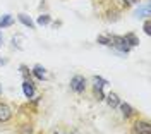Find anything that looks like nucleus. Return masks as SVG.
Instances as JSON below:
<instances>
[{
    "label": "nucleus",
    "instance_id": "nucleus-4",
    "mask_svg": "<svg viewBox=\"0 0 151 134\" xmlns=\"http://www.w3.org/2000/svg\"><path fill=\"white\" fill-rule=\"evenodd\" d=\"M119 108H120V114H122L124 119H127V120H132V119H136L137 117V110L131 105V103H127V102H120L119 103Z\"/></svg>",
    "mask_w": 151,
    "mask_h": 134
},
{
    "label": "nucleus",
    "instance_id": "nucleus-19",
    "mask_svg": "<svg viewBox=\"0 0 151 134\" xmlns=\"http://www.w3.org/2000/svg\"><path fill=\"white\" fill-rule=\"evenodd\" d=\"M142 29H144V33H146L148 36H151V24H150V17H148V19H144V26H142Z\"/></svg>",
    "mask_w": 151,
    "mask_h": 134
},
{
    "label": "nucleus",
    "instance_id": "nucleus-16",
    "mask_svg": "<svg viewBox=\"0 0 151 134\" xmlns=\"http://www.w3.org/2000/svg\"><path fill=\"white\" fill-rule=\"evenodd\" d=\"M50 22H52V17H50L47 12H45V14H40V16H38L36 26H48Z\"/></svg>",
    "mask_w": 151,
    "mask_h": 134
},
{
    "label": "nucleus",
    "instance_id": "nucleus-13",
    "mask_svg": "<svg viewBox=\"0 0 151 134\" xmlns=\"http://www.w3.org/2000/svg\"><path fill=\"white\" fill-rule=\"evenodd\" d=\"M124 40H125V43H127L131 48L137 47V45L141 43V41H139V38H137L134 33H125V35H124Z\"/></svg>",
    "mask_w": 151,
    "mask_h": 134
},
{
    "label": "nucleus",
    "instance_id": "nucleus-10",
    "mask_svg": "<svg viewBox=\"0 0 151 134\" xmlns=\"http://www.w3.org/2000/svg\"><path fill=\"white\" fill-rule=\"evenodd\" d=\"M17 19H19V22H22L26 28H29V29H36V22L29 17L28 14H24V12H21V14H17Z\"/></svg>",
    "mask_w": 151,
    "mask_h": 134
},
{
    "label": "nucleus",
    "instance_id": "nucleus-8",
    "mask_svg": "<svg viewBox=\"0 0 151 134\" xmlns=\"http://www.w3.org/2000/svg\"><path fill=\"white\" fill-rule=\"evenodd\" d=\"M31 74L36 81H45L47 79V69L41 66V64H36V66L31 69Z\"/></svg>",
    "mask_w": 151,
    "mask_h": 134
},
{
    "label": "nucleus",
    "instance_id": "nucleus-17",
    "mask_svg": "<svg viewBox=\"0 0 151 134\" xmlns=\"http://www.w3.org/2000/svg\"><path fill=\"white\" fill-rule=\"evenodd\" d=\"M96 41L100 43V45H105V47H110L112 45V40H110V35H100Z\"/></svg>",
    "mask_w": 151,
    "mask_h": 134
},
{
    "label": "nucleus",
    "instance_id": "nucleus-3",
    "mask_svg": "<svg viewBox=\"0 0 151 134\" xmlns=\"http://www.w3.org/2000/svg\"><path fill=\"white\" fill-rule=\"evenodd\" d=\"M70 89L74 91L76 95H83L86 91V86H88V81H86L84 76H81V74H76V76H72V79H70Z\"/></svg>",
    "mask_w": 151,
    "mask_h": 134
},
{
    "label": "nucleus",
    "instance_id": "nucleus-23",
    "mask_svg": "<svg viewBox=\"0 0 151 134\" xmlns=\"http://www.w3.org/2000/svg\"><path fill=\"white\" fill-rule=\"evenodd\" d=\"M0 93H2V86H0Z\"/></svg>",
    "mask_w": 151,
    "mask_h": 134
},
{
    "label": "nucleus",
    "instance_id": "nucleus-14",
    "mask_svg": "<svg viewBox=\"0 0 151 134\" xmlns=\"http://www.w3.org/2000/svg\"><path fill=\"white\" fill-rule=\"evenodd\" d=\"M106 84H108V81L103 79L101 76H93V88H96V89H103Z\"/></svg>",
    "mask_w": 151,
    "mask_h": 134
},
{
    "label": "nucleus",
    "instance_id": "nucleus-11",
    "mask_svg": "<svg viewBox=\"0 0 151 134\" xmlns=\"http://www.w3.org/2000/svg\"><path fill=\"white\" fill-rule=\"evenodd\" d=\"M134 16L137 17V19H148L151 16V10H150V4H144V5H141L139 9L134 12Z\"/></svg>",
    "mask_w": 151,
    "mask_h": 134
},
{
    "label": "nucleus",
    "instance_id": "nucleus-9",
    "mask_svg": "<svg viewBox=\"0 0 151 134\" xmlns=\"http://www.w3.org/2000/svg\"><path fill=\"white\" fill-rule=\"evenodd\" d=\"M103 102H106V105L110 107V108H119L120 98H119V95H117V93L110 91V93H106V95H105V100H103Z\"/></svg>",
    "mask_w": 151,
    "mask_h": 134
},
{
    "label": "nucleus",
    "instance_id": "nucleus-5",
    "mask_svg": "<svg viewBox=\"0 0 151 134\" xmlns=\"http://www.w3.org/2000/svg\"><path fill=\"white\" fill-rule=\"evenodd\" d=\"M12 117H14L12 108H10L7 103L0 102V124H7V122H10V120H12Z\"/></svg>",
    "mask_w": 151,
    "mask_h": 134
},
{
    "label": "nucleus",
    "instance_id": "nucleus-2",
    "mask_svg": "<svg viewBox=\"0 0 151 134\" xmlns=\"http://www.w3.org/2000/svg\"><path fill=\"white\" fill-rule=\"evenodd\" d=\"M110 40H112V45L110 47L119 53V55H127L129 52H131L132 48L125 43V40L124 36H117V35H110Z\"/></svg>",
    "mask_w": 151,
    "mask_h": 134
},
{
    "label": "nucleus",
    "instance_id": "nucleus-21",
    "mask_svg": "<svg viewBox=\"0 0 151 134\" xmlns=\"http://www.w3.org/2000/svg\"><path fill=\"white\" fill-rule=\"evenodd\" d=\"M9 62V58H0V66H5Z\"/></svg>",
    "mask_w": 151,
    "mask_h": 134
},
{
    "label": "nucleus",
    "instance_id": "nucleus-22",
    "mask_svg": "<svg viewBox=\"0 0 151 134\" xmlns=\"http://www.w3.org/2000/svg\"><path fill=\"white\" fill-rule=\"evenodd\" d=\"M0 43H2V33H0Z\"/></svg>",
    "mask_w": 151,
    "mask_h": 134
},
{
    "label": "nucleus",
    "instance_id": "nucleus-12",
    "mask_svg": "<svg viewBox=\"0 0 151 134\" xmlns=\"http://www.w3.org/2000/svg\"><path fill=\"white\" fill-rule=\"evenodd\" d=\"M14 17L10 16V14H4L2 17H0V29H5V28H10V26H14Z\"/></svg>",
    "mask_w": 151,
    "mask_h": 134
},
{
    "label": "nucleus",
    "instance_id": "nucleus-1",
    "mask_svg": "<svg viewBox=\"0 0 151 134\" xmlns=\"http://www.w3.org/2000/svg\"><path fill=\"white\" fill-rule=\"evenodd\" d=\"M131 134H151L150 120H148V119H142L141 115H137L136 119H132Z\"/></svg>",
    "mask_w": 151,
    "mask_h": 134
},
{
    "label": "nucleus",
    "instance_id": "nucleus-15",
    "mask_svg": "<svg viewBox=\"0 0 151 134\" xmlns=\"http://www.w3.org/2000/svg\"><path fill=\"white\" fill-rule=\"evenodd\" d=\"M19 72H21V76L22 79H28V81H33V74H31V69L28 66H19Z\"/></svg>",
    "mask_w": 151,
    "mask_h": 134
},
{
    "label": "nucleus",
    "instance_id": "nucleus-18",
    "mask_svg": "<svg viewBox=\"0 0 151 134\" xmlns=\"http://www.w3.org/2000/svg\"><path fill=\"white\" fill-rule=\"evenodd\" d=\"M93 95H94V100H98V102H103L105 100L103 89H96V88H93Z\"/></svg>",
    "mask_w": 151,
    "mask_h": 134
},
{
    "label": "nucleus",
    "instance_id": "nucleus-7",
    "mask_svg": "<svg viewBox=\"0 0 151 134\" xmlns=\"http://www.w3.org/2000/svg\"><path fill=\"white\" fill-rule=\"evenodd\" d=\"M22 93H24V96H26L28 100L35 98V93H36V84H35V81L22 79Z\"/></svg>",
    "mask_w": 151,
    "mask_h": 134
},
{
    "label": "nucleus",
    "instance_id": "nucleus-6",
    "mask_svg": "<svg viewBox=\"0 0 151 134\" xmlns=\"http://www.w3.org/2000/svg\"><path fill=\"white\" fill-rule=\"evenodd\" d=\"M16 133L17 134H35V124H33V120H29V117L26 120H21L17 124Z\"/></svg>",
    "mask_w": 151,
    "mask_h": 134
},
{
    "label": "nucleus",
    "instance_id": "nucleus-20",
    "mask_svg": "<svg viewBox=\"0 0 151 134\" xmlns=\"http://www.w3.org/2000/svg\"><path fill=\"white\" fill-rule=\"evenodd\" d=\"M124 5L125 7H129V5H136V4H139V0H122Z\"/></svg>",
    "mask_w": 151,
    "mask_h": 134
},
{
    "label": "nucleus",
    "instance_id": "nucleus-24",
    "mask_svg": "<svg viewBox=\"0 0 151 134\" xmlns=\"http://www.w3.org/2000/svg\"><path fill=\"white\" fill-rule=\"evenodd\" d=\"M53 134H60V133H53Z\"/></svg>",
    "mask_w": 151,
    "mask_h": 134
}]
</instances>
